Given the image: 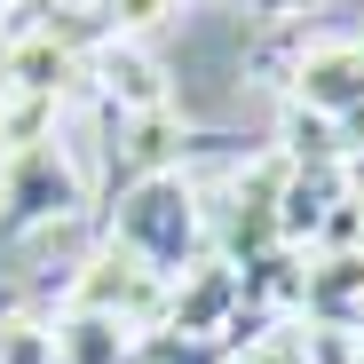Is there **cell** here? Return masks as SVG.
<instances>
[{"label":"cell","mask_w":364,"mask_h":364,"mask_svg":"<svg viewBox=\"0 0 364 364\" xmlns=\"http://www.w3.org/2000/svg\"><path fill=\"white\" fill-rule=\"evenodd\" d=\"M111 246H127L135 262H151L166 285L174 277H191L206 254H214V230H206V198H198V182L166 166V174H135V182H119V198H111Z\"/></svg>","instance_id":"cell-1"},{"label":"cell","mask_w":364,"mask_h":364,"mask_svg":"<svg viewBox=\"0 0 364 364\" xmlns=\"http://www.w3.org/2000/svg\"><path fill=\"white\" fill-rule=\"evenodd\" d=\"M87 206V166L64 135L24 143L0 159V237H40Z\"/></svg>","instance_id":"cell-2"},{"label":"cell","mask_w":364,"mask_h":364,"mask_svg":"<svg viewBox=\"0 0 364 364\" xmlns=\"http://www.w3.org/2000/svg\"><path fill=\"white\" fill-rule=\"evenodd\" d=\"M166 293H174V285H166L151 262H135L127 246H111V237H103V246L72 269L64 309H95V317L127 325V333L143 341V333H159V325H166Z\"/></svg>","instance_id":"cell-3"},{"label":"cell","mask_w":364,"mask_h":364,"mask_svg":"<svg viewBox=\"0 0 364 364\" xmlns=\"http://www.w3.org/2000/svg\"><path fill=\"white\" fill-rule=\"evenodd\" d=\"M80 87L95 95L103 119H166L174 111V80L143 40H103L80 64Z\"/></svg>","instance_id":"cell-4"},{"label":"cell","mask_w":364,"mask_h":364,"mask_svg":"<svg viewBox=\"0 0 364 364\" xmlns=\"http://www.w3.org/2000/svg\"><path fill=\"white\" fill-rule=\"evenodd\" d=\"M230 317H237V262L206 254L191 277H174L166 293V325L159 333H191V341H230Z\"/></svg>","instance_id":"cell-5"},{"label":"cell","mask_w":364,"mask_h":364,"mask_svg":"<svg viewBox=\"0 0 364 364\" xmlns=\"http://www.w3.org/2000/svg\"><path fill=\"white\" fill-rule=\"evenodd\" d=\"M285 103H309V111H325V119L356 111V103H364V48H356V32H348V40H309V48H301Z\"/></svg>","instance_id":"cell-6"},{"label":"cell","mask_w":364,"mask_h":364,"mask_svg":"<svg viewBox=\"0 0 364 364\" xmlns=\"http://www.w3.org/2000/svg\"><path fill=\"white\" fill-rule=\"evenodd\" d=\"M0 87L9 95H48V103H64L80 87V55L64 40H48V32H16L9 40V64H0Z\"/></svg>","instance_id":"cell-7"},{"label":"cell","mask_w":364,"mask_h":364,"mask_svg":"<svg viewBox=\"0 0 364 364\" xmlns=\"http://www.w3.org/2000/svg\"><path fill=\"white\" fill-rule=\"evenodd\" d=\"M48 325H55V356L64 364H143V341L95 309H55Z\"/></svg>","instance_id":"cell-8"},{"label":"cell","mask_w":364,"mask_h":364,"mask_svg":"<svg viewBox=\"0 0 364 364\" xmlns=\"http://www.w3.org/2000/svg\"><path fill=\"white\" fill-rule=\"evenodd\" d=\"M0 364H64V356H55V325L9 317V325H0Z\"/></svg>","instance_id":"cell-9"},{"label":"cell","mask_w":364,"mask_h":364,"mask_svg":"<svg viewBox=\"0 0 364 364\" xmlns=\"http://www.w3.org/2000/svg\"><path fill=\"white\" fill-rule=\"evenodd\" d=\"M174 9H182V0H95V16L111 24V40H143V32H159Z\"/></svg>","instance_id":"cell-10"},{"label":"cell","mask_w":364,"mask_h":364,"mask_svg":"<svg viewBox=\"0 0 364 364\" xmlns=\"http://www.w3.org/2000/svg\"><path fill=\"white\" fill-rule=\"evenodd\" d=\"M143 364H230V348L191 333H143Z\"/></svg>","instance_id":"cell-11"},{"label":"cell","mask_w":364,"mask_h":364,"mask_svg":"<svg viewBox=\"0 0 364 364\" xmlns=\"http://www.w3.org/2000/svg\"><path fill=\"white\" fill-rule=\"evenodd\" d=\"M230 364H309V348H301V325H277L246 348H230Z\"/></svg>","instance_id":"cell-12"},{"label":"cell","mask_w":364,"mask_h":364,"mask_svg":"<svg viewBox=\"0 0 364 364\" xmlns=\"http://www.w3.org/2000/svg\"><path fill=\"white\" fill-rule=\"evenodd\" d=\"M246 16L262 32H309V16H325V0H246Z\"/></svg>","instance_id":"cell-13"},{"label":"cell","mask_w":364,"mask_h":364,"mask_svg":"<svg viewBox=\"0 0 364 364\" xmlns=\"http://www.w3.org/2000/svg\"><path fill=\"white\" fill-rule=\"evenodd\" d=\"M40 16H55V9H95V0H32Z\"/></svg>","instance_id":"cell-14"},{"label":"cell","mask_w":364,"mask_h":364,"mask_svg":"<svg viewBox=\"0 0 364 364\" xmlns=\"http://www.w3.org/2000/svg\"><path fill=\"white\" fill-rule=\"evenodd\" d=\"M16 9H24V0H0V24H9V16H16Z\"/></svg>","instance_id":"cell-15"}]
</instances>
